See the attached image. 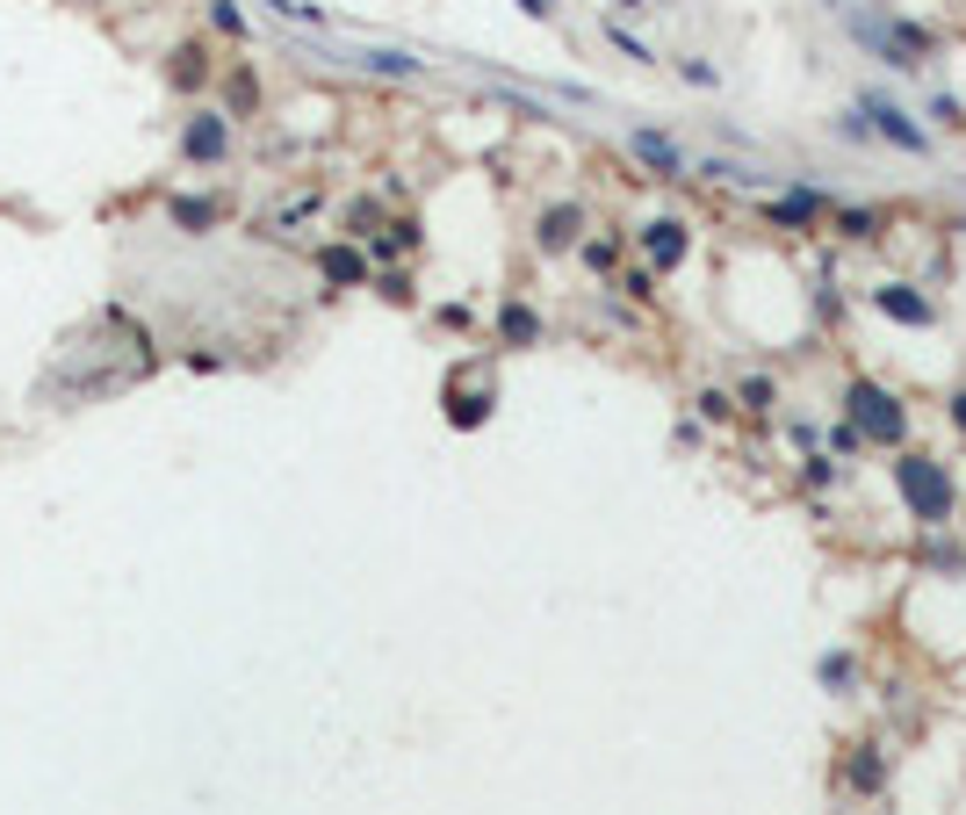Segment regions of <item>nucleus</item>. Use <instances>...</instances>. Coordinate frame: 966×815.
<instances>
[{
    "mask_svg": "<svg viewBox=\"0 0 966 815\" xmlns=\"http://www.w3.org/2000/svg\"><path fill=\"white\" fill-rule=\"evenodd\" d=\"M700 174L708 181H736V188H772V174H758V167H736V159H700Z\"/></svg>",
    "mask_w": 966,
    "mask_h": 815,
    "instance_id": "ddd939ff",
    "label": "nucleus"
},
{
    "mask_svg": "<svg viewBox=\"0 0 966 815\" xmlns=\"http://www.w3.org/2000/svg\"><path fill=\"white\" fill-rule=\"evenodd\" d=\"M736 412H750V418H772V412H779V382H772V376H750V382L736 390Z\"/></svg>",
    "mask_w": 966,
    "mask_h": 815,
    "instance_id": "f8f14e48",
    "label": "nucleus"
},
{
    "mask_svg": "<svg viewBox=\"0 0 966 815\" xmlns=\"http://www.w3.org/2000/svg\"><path fill=\"white\" fill-rule=\"evenodd\" d=\"M945 418H952V426H959V434H966V382H959V390H952V398H945Z\"/></svg>",
    "mask_w": 966,
    "mask_h": 815,
    "instance_id": "5701e85b",
    "label": "nucleus"
},
{
    "mask_svg": "<svg viewBox=\"0 0 966 815\" xmlns=\"http://www.w3.org/2000/svg\"><path fill=\"white\" fill-rule=\"evenodd\" d=\"M692 404H700V418H714V426H722V418L736 412V398H728V390H700Z\"/></svg>",
    "mask_w": 966,
    "mask_h": 815,
    "instance_id": "a211bd4d",
    "label": "nucleus"
},
{
    "mask_svg": "<svg viewBox=\"0 0 966 815\" xmlns=\"http://www.w3.org/2000/svg\"><path fill=\"white\" fill-rule=\"evenodd\" d=\"M851 787H859V794L881 787V750H873V744H859V758H851Z\"/></svg>",
    "mask_w": 966,
    "mask_h": 815,
    "instance_id": "2eb2a0df",
    "label": "nucleus"
},
{
    "mask_svg": "<svg viewBox=\"0 0 966 815\" xmlns=\"http://www.w3.org/2000/svg\"><path fill=\"white\" fill-rule=\"evenodd\" d=\"M628 152H635L656 181H686V152H678L664 130H635V138H628Z\"/></svg>",
    "mask_w": 966,
    "mask_h": 815,
    "instance_id": "6e6552de",
    "label": "nucleus"
},
{
    "mask_svg": "<svg viewBox=\"0 0 966 815\" xmlns=\"http://www.w3.org/2000/svg\"><path fill=\"white\" fill-rule=\"evenodd\" d=\"M621 289L635 296V303H656V275H649V267H628V275H621Z\"/></svg>",
    "mask_w": 966,
    "mask_h": 815,
    "instance_id": "6ab92c4d",
    "label": "nucleus"
},
{
    "mask_svg": "<svg viewBox=\"0 0 966 815\" xmlns=\"http://www.w3.org/2000/svg\"><path fill=\"white\" fill-rule=\"evenodd\" d=\"M325 275L332 282H361V261H354V253H325Z\"/></svg>",
    "mask_w": 966,
    "mask_h": 815,
    "instance_id": "aec40b11",
    "label": "nucleus"
},
{
    "mask_svg": "<svg viewBox=\"0 0 966 815\" xmlns=\"http://www.w3.org/2000/svg\"><path fill=\"white\" fill-rule=\"evenodd\" d=\"M844 418L859 426L865 440H881V448H901V440H909V412H901V398L887 390V382H873V376L844 382Z\"/></svg>",
    "mask_w": 966,
    "mask_h": 815,
    "instance_id": "f03ea898",
    "label": "nucleus"
},
{
    "mask_svg": "<svg viewBox=\"0 0 966 815\" xmlns=\"http://www.w3.org/2000/svg\"><path fill=\"white\" fill-rule=\"evenodd\" d=\"M829 203H837V195H823V188H786V195L764 203V217H772L779 231H815L829 217Z\"/></svg>",
    "mask_w": 966,
    "mask_h": 815,
    "instance_id": "423d86ee",
    "label": "nucleus"
},
{
    "mask_svg": "<svg viewBox=\"0 0 966 815\" xmlns=\"http://www.w3.org/2000/svg\"><path fill=\"white\" fill-rule=\"evenodd\" d=\"M815 678H823L829 693H851L859 686V657L851 650H829V657H815Z\"/></svg>",
    "mask_w": 966,
    "mask_h": 815,
    "instance_id": "9b49d317",
    "label": "nucleus"
},
{
    "mask_svg": "<svg viewBox=\"0 0 966 815\" xmlns=\"http://www.w3.org/2000/svg\"><path fill=\"white\" fill-rule=\"evenodd\" d=\"M823 440H829V455H859V448H865V434L851 426V418H837V426H829Z\"/></svg>",
    "mask_w": 966,
    "mask_h": 815,
    "instance_id": "f3484780",
    "label": "nucleus"
},
{
    "mask_svg": "<svg viewBox=\"0 0 966 815\" xmlns=\"http://www.w3.org/2000/svg\"><path fill=\"white\" fill-rule=\"evenodd\" d=\"M837 138H851V145H865V138H873V130H865V116H859V108H851V116H837Z\"/></svg>",
    "mask_w": 966,
    "mask_h": 815,
    "instance_id": "4be33fe9",
    "label": "nucleus"
},
{
    "mask_svg": "<svg viewBox=\"0 0 966 815\" xmlns=\"http://www.w3.org/2000/svg\"><path fill=\"white\" fill-rule=\"evenodd\" d=\"M895 491H901V505H909V520L916 527H945V520H959V484H952V469L938 462V455H901L895 462Z\"/></svg>",
    "mask_w": 966,
    "mask_h": 815,
    "instance_id": "f257e3e1",
    "label": "nucleus"
},
{
    "mask_svg": "<svg viewBox=\"0 0 966 815\" xmlns=\"http://www.w3.org/2000/svg\"><path fill=\"white\" fill-rule=\"evenodd\" d=\"M931 123H945V130H966V102L938 88V94H931Z\"/></svg>",
    "mask_w": 966,
    "mask_h": 815,
    "instance_id": "dca6fc26",
    "label": "nucleus"
},
{
    "mask_svg": "<svg viewBox=\"0 0 966 815\" xmlns=\"http://www.w3.org/2000/svg\"><path fill=\"white\" fill-rule=\"evenodd\" d=\"M577 253H585L591 275H613L621 267V239H577Z\"/></svg>",
    "mask_w": 966,
    "mask_h": 815,
    "instance_id": "4468645a",
    "label": "nucleus"
},
{
    "mask_svg": "<svg viewBox=\"0 0 966 815\" xmlns=\"http://www.w3.org/2000/svg\"><path fill=\"white\" fill-rule=\"evenodd\" d=\"M865 303H873L887 325H909V332H931V325H938V303L916 289V282H873V289H865Z\"/></svg>",
    "mask_w": 966,
    "mask_h": 815,
    "instance_id": "39448f33",
    "label": "nucleus"
},
{
    "mask_svg": "<svg viewBox=\"0 0 966 815\" xmlns=\"http://www.w3.org/2000/svg\"><path fill=\"white\" fill-rule=\"evenodd\" d=\"M859 116H865V130H873V138H887L895 152H909V159H923V152H931V130H923V123H916L909 108L895 102V94L865 88V94H859Z\"/></svg>",
    "mask_w": 966,
    "mask_h": 815,
    "instance_id": "7ed1b4c3",
    "label": "nucleus"
},
{
    "mask_svg": "<svg viewBox=\"0 0 966 815\" xmlns=\"http://www.w3.org/2000/svg\"><path fill=\"white\" fill-rule=\"evenodd\" d=\"M801 477L823 491V484H837V462H829V455H808V469H801Z\"/></svg>",
    "mask_w": 966,
    "mask_h": 815,
    "instance_id": "412c9836",
    "label": "nucleus"
},
{
    "mask_svg": "<svg viewBox=\"0 0 966 815\" xmlns=\"http://www.w3.org/2000/svg\"><path fill=\"white\" fill-rule=\"evenodd\" d=\"M635 245H642V267H649V275H678L686 253H692V225L686 217H649V225L635 231Z\"/></svg>",
    "mask_w": 966,
    "mask_h": 815,
    "instance_id": "20e7f679",
    "label": "nucleus"
},
{
    "mask_svg": "<svg viewBox=\"0 0 966 815\" xmlns=\"http://www.w3.org/2000/svg\"><path fill=\"white\" fill-rule=\"evenodd\" d=\"M541 253H570V245L585 239V203H549L541 209V225H534Z\"/></svg>",
    "mask_w": 966,
    "mask_h": 815,
    "instance_id": "0eeeda50",
    "label": "nucleus"
},
{
    "mask_svg": "<svg viewBox=\"0 0 966 815\" xmlns=\"http://www.w3.org/2000/svg\"><path fill=\"white\" fill-rule=\"evenodd\" d=\"M959 520H966V513H959Z\"/></svg>",
    "mask_w": 966,
    "mask_h": 815,
    "instance_id": "b1692460",
    "label": "nucleus"
},
{
    "mask_svg": "<svg viewBox=\"0 0 966 815\" xmlns=\"http://www.w3.org/2000/svg\"><path fill=\"white\" fill-rule=\"evenodd\" d=\"M498 340H505V347H534V340H541V318L527 311V303H505V311H498Z\"/></svg>",
    "mask_w": 966,
    "mask_h": 815,
    "instance_id": "9d476101",
    "label": "nucleus"
},
{
    "mask_svg": "<svg viewBox=\"0 0 966 815\" xmlns=\"http://www.w3.org/2000/svg\"><path fill=\"white\" fill-rule=\"evenodd\" d=\"M829 217H837V231H844L851 245H865V239H881V209H865V203H829Z\"/></svg>",
    "mask_w": 966,
    "mask_h": 815,
    "instance_id": "1a4fd4ad",
    "label": "nucleus"
}]
</instances>
